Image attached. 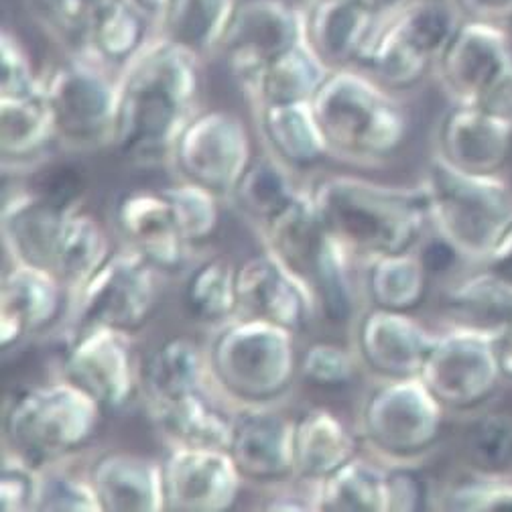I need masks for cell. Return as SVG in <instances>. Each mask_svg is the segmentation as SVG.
<instances>
[{
    "mask_svg": "<svg viewBox=\"0 0 512 512\" xmlns=\"http://www.w3.org/2000/svg\"><path fill=\"white\" fill-rule=\"evenodd\" d=\"M462 19L454 0H409L380 19L358 63L382 84L409 88L437 68Z\"/></svg>",
    "mask_w": 512,
    "mask_h": 512,
    "instance_id": "cell-1",
    "label": "cell"
},
{
    "mask_svg": "<svg viewBox=\"0 0 512 512\" xmlns=\"http://www.w3.org/2000/svg\"><path fill=\"white\" fill-rule=\"evenodd\" d=\"M431 208L443 240L484 263L512 226V187L502 175H476L439 161Z\"/></svg>",
    "mask_w": 512,
    "mask_h": 512,
    "instance_id": "cell-2",
    "label": "cell"
},
{
    "mask_svg": "<svg viewBox=\"0 0 512 512\" xmlns=\"http://www.w3.org/2000/svg\"><path fill=\"white\" fill-rule=\"evenodd\" d=\"M43 7L68 47L102 66H126L157 33L133 0H45Z\"/></svg>",
    "mask_w": 512,
    "mask_h": 512,
    "instance_id": "cell-3",
    "label": "cell"
},
{
    "mask_svg": "<svg viewBox=\"0 0 512 512\" xmlns=\"http://www.w3.org/2000/svg\"><path fill=\"white\" fill-rule=\"evenodd\" d=\"M423 374L441 407L470 415L490 409L506 389L492 330L474 326L435 342Z\"/></svg>",
    "mask_w": 512,
    "mask_h": 512,
    "instance_id": "cell-4",
    "label": "cell"
},
{
    "mask_svg": "<svg viewBox=\"0 0 512 512\" xmlns=\"http://www.w3.org/2000/svg\"><path fill=\"white\" fill-rule=\"evenodd\" d=\"M435 72L456 104L488 106L512 76V41L506 27L462 19Z\"/></svg>",
    "mask_w": 512,
    "mask_h": 512,
    "instance_id": "cell-5",
    "label": "cell"
},
{
    "mask_svg": "<svg viewBox=\"0 0 512 512\" xmlns=\"http://www.w3.org/2000/svg\"><path fill=\"white\" fill-rule=\"evenodd\" d=\"M303 41V0H240L220 49L234 68L254 80L269 63Z\"/></svg>",
    "mask_w": 512,
    "mask_h": 512,
    "instance_id": "cell-6",
    "label": "cell"
},
{
    "mask_svg": "<svg viewBox=\"0 0 512 512\" xmlns=\"http://www.w3.org/2000/svg\"><path fill=\"white\" fill-rule=\"evenodd\" d=\"M512 159V118L456 104L441 124V161L466 173L502 175Z\"/></svg>",
    "mask_w": 512,
    "mask_h": 512,
    "instance_id": "cell-7",
    "label": "cell"
},
{
    "mask_svg": "<svg viewBox=\"0 0 512 512\" xmlns=\"http://www.w3.org/2000/svg\"><path fill=\"white\" fill-rule=\"evenodd\" d=\"M305 39L326 63H358L378 17L358 0H303Z\"/></svg>",
    "mask_w": 512,
    "mask_h": 512,
    "instance_id": "cell-8",
    "label": "cell"
},
{
    "mask_svg": "<svg viewBox=\"0 0 512 512\" xmlns=\"http://www.w3.org/2000/svg\"><path fill=\"white\" fill-rule=\"evenodd\" d=\"M240 0H171L157 33L196 57L220 49Z\"/></svg>",
    "mask_w": 512,
    "mask_h": 512,
    "instance_id": "cell-9",
    "label": "cell"
},
{
    "mask_svg": "<svg viewBox=\"0 0 512 512\" xmlns=\"http://www.w3.org/2000/svg\"><path fill=\"white\" fill-rule=\"evenodd\" d=\"M464 447L476 472L512 474V413H476L466 429Z\"/></svg>",
    "mask_w": 512,
    "mask_h": 512,
    "instance_id": "cell-10",
    "label": "cell"
},
{
    "mask_svg": "<svg viewBox=\"0 0 512 512\" xmlns=\"http://www.w3.org/2000/svg\"><path fill=\"white\" fill-rule=\"evenodd\" d=\"M445 500L454 510L512 512V474L474 472L447 492Z\"/></svg>",
    "mask_w": 512,
    "mask_h": 512,
    "instance_id": "cell-11",
    "label": "cell"
},
{
    "mask_svg": "<svg viewBox=\"0 0 512 512\" xmlns=\"http://www.w3.org/2000/svg\"><path fill=\"white\" fill-rule=\"evenodd\" d=\"M464 19L506 27L512 23V0H454Z\"/></svg>",
    "mask_w": 512,
    "mask_h": 512,
    "instance_id": "cell-12",
    "label": "cell"
},
{
    "mask_svg": "<svg viewBox=\"0 0 512 512\" xmlns=\"http://www.w3.org/2000/svg\"><path fill=\"white\" fill-rule=\"evenodd\" d=\"M480 265L488 277H492L504 289L512 291V226Z\"/></svg>",
    "mask_w": 512,
    "mask_h": 512,
    "instance_id": "cell-13",
    "label": "cell"
},
{
    "mask_svg": "<svg viewBox=\"0 0 512 512\" xmlns=\"http://www.w3.org/2000/svg\"><path fill=\"white\" fill-rule=\"evenodd\" d=\"M492 334L502 378L506 387H512V313L506 315L496 328H492Z\"/></svg>",
    "mask_w": 512,
    "mask_h": 512,
    "instance_id": "cell-14",
    "label": "cell"
},
{
    "mask_svg": "<svg viewBox=\"0 0 512 512\" xmlns=\"http://www.w3.org/2000/svg\"><path fill=\"white\" fill-rule=\"evenodd\" d=\"M133 3L153 21L155 27H159L165 11L169 9L171 0H133Z\"/></svg>",
    "mask_w": 512,
    "mask_h": 512,
    "instance_id": "cell-15",
    "label": "cell"
},
{
    "mask_svg": "<svg viewBox=\"0 0 512 512\" xmlns=\"http://www.w3.org/2000/svg\"><path fill=\"white\" fill-rule=\"evenodd\" d=\"M358 3L368 7L370 11H374L378 17H387V15L399 11L401 7H405L409 0H358Z\"/></svg>",
    "mask_w": 512,
    "mask_h": 512,
    "instance_id": "cell-16",
    "label": "cell"
},
{
    "mask_svg": "<svg viewBox=\"0 0 512 512\" xmlns=\"http://www.w3.org/2000/svg\"><path fill=\"white\" fill-rule=\"evenodd\" d=\"M41 3H45V0H41Z\"/></svg>",
    "mask_w": 512,
    "mask_h": 512,
    "instance_id": "cell-17",
    "label": "cell"
}]
</instances>
